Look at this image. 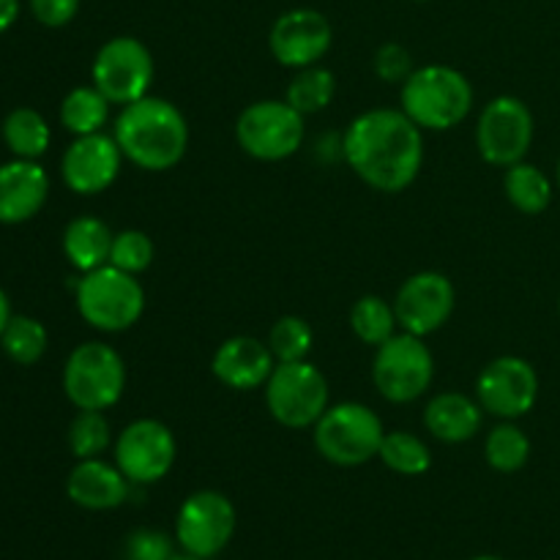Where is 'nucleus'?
<instances>
[{
  "label": "nucleus",
  "mask_w": 560,
  "mask_h": 560,
  "mask_svg": "<svg viewBox=\"0 0 560 560\" xmlns=\"http://www.w3.org/2000/svg\"><path fill=\"white\" fill-rule=\"evenodd\" d=\"M342 156L366 186L397 195L419 178L424 137L402 109H366L350 120Z\"/></svg>",
  "instance_id": "nucleus-1"
},
{
  "label": "nucleus",
  "mask_w": 560,
  "mask_h": 560,
  "mask_svg": "<svg viewBox=\"0 0 560 560\" xmlns=\"http://www.w3.org/2000/svg\"><path fill=\"white\" fill-rule=\"evenodd\" d=\"M113 137L124 151V159H129L135 167L164 173L186 156L189 124L173 102L148 93L145 98L120 109Z\"/></svg>",
  "instance_id": "nucleus-2"
},
{
  "label": "nucleus",
  "mask_w": 560,
  "mask_h": 560,
  "mask_svg": "<svg viewBox=\"0 0 560 560\" xmlns=\"http://www.w3.org/2000/svg\"><path fill=\"white\" fill-rule=\"evenodd\" d=\"M402 113L419 129L448 131L463 124L474 109V88L463 71L452 66H419L399 91Z\"/></svg>",
  "instance_id": "nucleus-3"
},
{
  "label": "nucleus",
  "mask_w": 560,
  "mask_h": 560,
  "mask_svg": "<svg viewBox=\"0 0 560 560\" xmlns=\"http://www.w3.org/2000/svg\"><path fill=\"white\" fill-rule=\"evenodd\" d=\"M77 312L88 326L104 334L129 331L145 312V290L135 273L115 266H102L82 273L74 284Z\"/></svg>",
  "instance_id": "nucleus-4"
},
{
  "label": "nucleus",
  "mask_w": 560,
  "mask_h": 560,
  "mask_svg": "<svg viewBox=\"0 0 560 560\" xmlns=\"http://www.w3.org/2000/svg\"><path fill=\"white\" fill-rule=\"evenodd\" d=\"M386 438L383 421L375 410L361 402L328 405L315 424V448L323 459L339 468H359L377 457Z\"/></svg>",
  "instance_id": "nucleus-5"
},
{
  "label": "nucleus",
  "mask_w": 560,
  "mask_h": 560,
  "mask_svg": "<svg viewBox=\"0 0 560 560\" xmlns=\"http://www.w3.org/2000/svg\"><path fill=\"white\" fill-rule=\"evenodd\" d=\"M372 381L381 397L394 405H408L424 397L435 381V355L424 337L402 331L386 339L375 353Z\"/></svg>",
  "instance_id": "nucleus-6"
},
{
  "label": "nucleus",
  "mask_w": 560,
  "mask_h": 560,
  "mask_svg": "<svg viewBox=\"0 0 560 560\" xmlns=\"http://www.w3.org/2000/svg\"><path fill=\"white\" fill-rule=\"evenodd\" d=\"M126 388V364L107 342H85L71 350L63 366V392L77 410H107Z\"/></svg>",
  "instance_id": "nucleus-7"
},
{
  "label": "nucleus",
  "mask_w": 560,
  "mask_h": 560,
  "mask_svg": "<svg viewBox=\"0 0 560 560\" xmlns=\"http://www.w3.org/2000/svg\"><path fill=\"white\" fill-rule=\"evenodd\" d=\"M268 413L288 430L315 427L328 410V381L310 361H284L273 366L266 383Z\"/></svg>",
  "instance_id": "nucleus-8"
},
{
  "label": "nucleus",
  "mask_w": 560,
  "mask_h": 560,
  "mask_svg": "<svg viewBox=\"0 0 560 560\" xmlns=\"http://www.w3.org/2000/svg\"><path fill=\"white\" fill-rule=\"evenodd\" d=\"M235 140L257 162H282L304 145V115L288 102L262 98L238 115Z\"/></svg>",
  "instance_id": "nucleus-9"
},
{
  "label": "nucleus",
  "mask_w": 560,
  "mask_h": 560,
  "mask_svg": "<svg viewBox=\"0 0 560 560\" xmlns=\"http://www.w3.org/2000/svg\"><path fill=\"white\" fill-rule=\"evenodd\" d=\"M238 514L233 501L217 490L191 492L175 517V541L186 556L217 558L233 541Z\"/></svg>",
  "instance_id": "nucleus-10"
},
{
  "label": "nucleus",
  "mask_w": 560,
  "mask_h": 560,
  "mask_svg": "<svg viewBox=\"0 0 560 560\" xmlns=\"http://www.w3.org/2000/svg\"><path fill=\"white\" fill-rule=\"evenodd\" d=\"M153 55L140 38L115 36L93 58V85L109 104H135L148 96L153 85Z\"/></svg>",
  "instance_id": "nucleus-11"
},
{
  "label": "nucleus",
  "mask_w": 560,
  "mask_h": 560,
  "mask_svg": "<svg viewBox=\"0 0 560 560\" xmlns=\"http://www.w3.org/2000/svg\"><path fill=\"white\" fill-rule=\"evenodd\" d=\"M534 142V113L517 96H498L485 104L476 126V148L495 167L523 162Z\"/></svg>",
  "instance_id": "nucleus-12"
},
{
  "label": "nucleus",
  "mask_w": 560,
  "mask_h": 560,
  "mask_svg": "<svg viewBox=\"0 0 560 560\" xmlns=\"http://www.w3.org/2000/svg\"><path fill=\"white\" fill-rule=\"evenodd\" d=\"M178 446L167 424L156 419H137L124 427L115 441V465L131 485H156L173 470Z\"/></svg>",
  "instance_id": "nucleus-13"
},
{
  "label": "nucleus",
  "mask_w": 560,
  "mask_h": 560,
  "mask_svg": "<svg viewBox=\"0 0 560 560\" xmlns=\"http://www.w3.org/2000/svg\"><path fill=\"white\" fill-rule=\"evenodd\" d=\"M476 399L495 419H523L539 399V375L520 355H501L476 377Z\"/></svg>",
  "instance_id": "nucleus-14"
},
{
  "label": "nucleus",
  "mask_w": 560,
  "mask_h": 560,
  "mask_svg": "<svg viewBox=\"0 0 560 560\" xmlns=\"http://www.w3.org/2000/svg\"><path fill=\"white\" fill-rule=\"evenodd\" d=\"M457 306V290L446 273L421 271L405 279L394 299V312L402 331L430 337L443 328Z\"/></svg>",
  "instance_id": "nucleus-15"
},
{
  "label": "nucleus",
  "mask_w": 560,
  "mask_h": 560,
  "mask_svg": "<svg viewBox=\"0 0 560 560\" xmlns=\"http://www.w3.org/2000/svg\"><path fill=\"white\" fill-rule=\"evenodd\" d=\"M331 25L315 9H290L271 25L268 47L277 63L288 69H306L317 66L331 49Z\"/></svg>",
  "instance_id": "nucleus-16"
},
{
  "label": "nucleus",
  "mask_w": 560,
  "mask_h": 560,
  "mask_svg": "<svg viewBox=\"0 0 560 560\" xmlns=\"http://www.w3.org/2000/svg\"><path fill=\"white\" fill-rule=\"evenodd\" d=\"M124 164V151L118 148L113 135H96L77 137L69 148H66L63 159H60V173H63V184L69 186L74 195H102L115 184Z\"/></svg>",
  "instance_id": "nucleus-17"
},
{
  "label": "nucleus",
  "mask_w": 560,
  "mask_h": 560,
  "mask_svg": "<svg viewBox=\"0 0 560 560\" xmlns=\"http://www.w3.org/2000/svg\"><path fill=\"white\" fill-rule=\"evenodd\" d=\"M277 359L271 348L255 337H230L217 348L211 361V372L222 386L233 392H255L266 388Z\"/></svg>",
  "instance_id": "nucleus-18"
},
{
  "label": "nucleus",
  "mask_w": 560,
  "mask_h": 560,
  "mask_svg": "<svg viewBox=\"0 0 560 560\" xmlns=\"http://www.w3.org/2000/svg\"><path fill=\"white\" fill-rule=\"evenodd\" d=\"M131 481L102 457L80 459L66 479V495L88 512H113L129 501Z\"/></svg>",
  "instance_id": "nucleus-19"
},
{
  "label": "nucleus",
  "mask_w": 560,
  "mask_h": 560,
  "mask_svg": "<svg viewBox=\"0 0 560 560\" xmlns=\"http://www.w3.org/2000/svg\"><path fill=\"white\" fill-rule=\"evenodd\" d=\"M49 197V178L33 159L0 164V224H22L36 217Z\"/></svg>",
  "instance_id": "nucleus-20"
},
{
  "label": "nucleus",
  "mask_w": 560,
  "mask_h": 560,
  "mask_svg": "<svg viewBox=\"0 0 560 560\" xmlns=\"http://www.w3.org/2000/svg\"><path fill=\"white\" fill-rule=\"evenodd\" d=\"M485 408L479 399H470L465 394L446 392L430 399L424 410V427L432 438L443 443H468L479 435Z\"/></svg>",
  "instance_id": "nucleus-21"
},
{
  "label": "nucleus",
  "mask_w": 560,
  "mask_h": 560,
  "mask_svg": "<svg viewBox=\"0 0 560 560\" xmlns=\"http://www.w3.org/2000/svg\"><path fill=\"white\" fill-rule=\"evenodd\" d=\"M113 238L115 235L107 222L96 217H77L63 230V255L77 271H96V268L109 266Z\"/></svg>",
  "instance_id": "nucleus-22"
},
{
  "label": "nucleus",
  "mask_w": 560,
  "mask_h": 560,
  "mask_svg": "<svg viewBox=\"0 0 560 560\" xmlns=\"http://www.w3.org/2000/svg\"><path fill=\"white\" fill-rule=\"evenodd\" d=\"M503 189H506L509 202H512L520 213H528V217H539V213H545L552 202L550 178H547L536 164L525 162V159L512 164V167H506Z\"/></svg>",
  "instance_id": "nucleus-23"
},
{
  "label": "nucleus",
  "mask_w": 560,
  "mask_h": 560,
  "mask_svg": "<svg viewBox=\"0 0 560 560\" xmlns=\"http://www.w3.org/2000/svg\"><path fill=\"white\" fill-rule=\"evenodd\" d=\"M3 140L16 159H33L36 162L38 156L47 153L49 142H52V131H49V124L44 120L42 113L31 107H20L5 115Z\"/></svg>",
  "instance_id": "nucleus-24"
},
{
  "label": "nucleus",
  "mask_w": 560,
  "mask_h": 560,
  "mask_svg": "<svg viewBox=\"0 0 560 560\" xmlns=\"http://www.w3.org/2000/svg\"><path fill=\"white\" fill-rule=\"evenodd\" d=\"M109 118V98L96 85H82L66 93L60 104V124L77 137L96 135Z\"/></svg>",
  "instance_id": "nucleus-25"
},
{
  "label": "nucleus",
  "mask_w": 560,
  "mask_h": 560,
  "mask_svg": "<svg viewBox=\"0 0 560 560\" xmlns=\"http://www.w3.org/2000/svg\"><path fill=\"white\" fill-rule=\"evenodd\" d=\"M350 328L364 345L381 348L399 328L394 304H388L381 295H361L350 310Z\"/></svg>",
  "instance_id": "nucleus-26"
},
{
  "label": "nucleus",
  "mask_w": 560,
  "mask_h": 560,
  "mask_svg": "<svg viewBox=\"0 0 560 560\" xmlns=\"http://www.w3.org/2000/svg\"><path fill=\"white\" fill-rule=\"evenodd\" d=\"M381 463L399 476H421L432 468V452L413 432H386L377 452Z\"/></svg>",
  "instance_id": "nucleus-27"
},
{
  "label": "nucleus",
  "mask_w": 560,
  "mask_h": 560,
  "mask_svg": "<svg viewBox=\"0 0 560 560\" xmlns=\"http://www.w3.org/2000/svg\"><path fill=\"white\" fill-rule=\"evenodd\" d=\"M485 457L492 470L498 474H517L528 465L530 441L514 421H501L492 427V432L485 441Z\"/></svg>",
  "instance_id": "nucleus-28"
},
{
  "label": "nucleus",
  "mask_w": 560,
  "mask_h": 560,
  "mask_svg": "<svg viewBox=\"0 0 560 560\" xmlns=\"http://www.w3.org/2000/svg\"><path fill=\"white\" fill-rule=\"evenodd\" d=\"M334 93H337V80H334L331 71L323 69V66H306L290 80L284 102L306 118V115L326 109L334 102Z\"/></svg>",
  "instance_id": "nucleus-29"
},
{
  "label": "nucleus",
  "mask_w": 560,
  "mask_h": 560,
  "mask_svg": "<svg viewBox=\"0 0 560 560\" xmlns=\"http://www.w3.org/2000/svg\"><path fill=\"white\" fill-rule=\"evenodd\" d=\"M5 355H9L14 364L31 366L47 350V328L36 320V317L27 315H14L5 326L3 337H0Z\"/></svg>",
  "instance_id": "nucleus-30"
},
{
  "label": "nucleus",
  "mask_w": 560,
  "mask_h": 560,
  "mask_svg": "<svg viewBox=\"0 0 560 560\" xmlns=\"http://www.w3.org/2000/svg\"><path fill=\"white\" fill-rule=\"evenodd\" d=\"M113 441L104 410H80L69 427V448L77 459L102 457Z\"/></svg>",
  "instance_id": "nucleus-31"
},
{
  "label": "nucleus",
  "mask_w": 560,
  "mask_h": 560,
  "mask_svg": "<svg viewBox=\"0 0 560 560\" xmlns=\"http://www.w3.org/2000/svg\"><path fill=\"white\" fill-rule=\"evenodd\" d=\"M312 345H315V334L304 317L284 315L273 323L271 334H268V348H271L277 364L284 361H306Z\"/></svg>",
  "instance_id": "nucleus-32"
},
{
  "label": "nucleus",
  "mask_w": 560,
  "mask_h": 560,
  "mask_svg": "<svg viewBox=\"0 0 560 560\" xmlns=\"http://www.w3.org/2000/svg\"><path fill=\"white\" fill-rule=\"evenodd\" d=\"M153 241L142 230H124L113 238L109 252V266L120 268L126 273H142L153 262Z\"/></svg>",
  "instance_id": "nucleus-33"
},
{
  "label": "nucleus",
  "mask_w": 560,
  "mask_h": 560,
  "mask_svg": "<svg viewBox=\"0 0 560 560\" xmlns=\"http://www.w3.org/2000/svg\"><path fill=\"white\" fill-rule=\"evenodd\" d=\"M173 539L164 530L137 528L124 539V560H170Z\"/></svg>",
  "instance_id": "nucleus-34"
},
{
  "label": "nucleus",
  "mask_w": 560,
  "mask_h": 560,
  "mask_svg": "<svg viewBox=\"0 0 560 560\" xmlns=\"http://www.w3.org/2000/svg\"><path fill=\"white\" fill-rule=\"evenodd\" d=\"M375 74L388 85H402L413 74V55L397 42L383 44L375 52Z\"/></svg>",
  "instance_id": "nucleus-35"
},
{
  "label": "nucleus",
  "mask_w": 560,
  "mask_h": 560,
  "mask_svg": "<svg viewBox=\"0 0 560 560\" xmlns=\"http://www.w3.org/2000/svg\"><path fill=\"white\" fill-rule=\"evenodd\" d=\"M31 11L42 25L63 27L80 11V0H31Z\"/></svg>",
  "instance_id": "nucleus-36"
},
{
  "label": "nucleus",
  "mask_w": 560,
  "mask_h": 560,
  "mask_svg": "<svg viewBox=\"0 0 560 560\" xmlns=\"http://www.w3.org/2000/svg\"><path fill=\"white\" fill-rule=\"evenodd\" d=\"M20 16V0H0V33L9 31Z\"/></svg>",
  "instance_id": "nucleus-37"
},
{
  "label": "nucleus",
  "mask_w": 560,
  "mask_h": 560,
  "mask_svg": "<svg viewBox=\"0 0 560 560\" xmlns=\"http://www.w3.org/2000/svg\"><path fill=\"white\" fill-rule=\"evenodd\" d=\"M11 304H9V295L3 293V290H0V337H3V331H5V326H9V320H11Z\"/></svg>",
  "instance_id": "nucleus-38"
},
{
  "label": "nucleus",
  "mask_w": 560,
  "mask_h": 560,
  "mask_svg": "<svg viewBox=\"0 0 560 560\" xmlns=\"http://www.w3.org/2000/svg\"><path fill=\"white\" fill-rule=\"evenodd\" d=\"M470 560H506V558H501V556H479V558H470Z\"/></svg>",
  "instance_id": "nucleus-39"
},
{
  "label": "nucleus",
  "mask_w": 560,
  "mask_h": 560,
  "mask_svg": "<svg viewBox=\"0 0 560 560\" xmlns=\"http://www.w3.org/2000/svg\"><path fill=\"white\" fill-rule=\"evenodd\" d=\"M170 560H202V558H195V556H186V552H184V556H173V558H170Z\"/></svg>",
  "instance_id": "nucleus-40"
},
{
  "label": "nucleus",
  "mask_w": 560,
  "mask_h": 560,
  "mask_svg": "<svg viewBox=\"0 0 560 560\" xmlns=\"http://www.w3.org/2000/svg\"><path fill=\"white\" fill-rule=\"evenodd\" d=\"M558 189H560V162H558Z\"/></svg>",
  "instance_id": "nucleus-41"
},
{
  "label": "nucleus",
  "mask_w": 560,
  "mask_h": 560,
  "mask_svg": "<svg viewBox=\"0 0 560 560\" xmlns=\"http://www.w3.org/2000/svg\"><path fill=\"white\" fill-rule=\"evenodd\" d=\"M419 3H427V0H419Z\"/></svg>",
  "instance_id": "nucleus-42"
}]
</instances>
